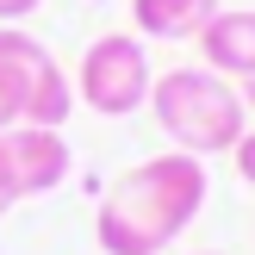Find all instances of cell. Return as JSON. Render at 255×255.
Listing matches in <instances>:
<instances>
[{"label": "cell", "mask_w": 255, "mask_h": 255, "mask_svg": "<svg viewBox=\"0 0 255 255\" xmlns=\"http://www.w3.org/2000/svg\"><path fill=\"white\" fill-rule=\"evenodd\" d=\"M206 162L187 149H162L125 168L94 212V243L106 255H162L206 212Z\"/></svg>", "instance_id": "cell-1"}, {"label": "cell", "mask_w": 255, "mask_h": 255, "mask_svg": "<svg viewBox=\"0 0 255 255\" xmlns=\"http://www.w3.org/2000/svg\"><path fill=\"white\" fill-rule=\"evenodd\" d=\"M149 112H156L162 137H168L174 149H187V156H199V162L237 149V137L249 131V106H243V94H237V81L212 75L206 62H199V69L156 75Z\"/></svg>", "instance_id": "cell-2"}, {"label": "cell", "mask_w": 255, "mask_h": 255, "mask_svg": "<svg viewBox=\"0 0 255 255\" xmlns=\"http://www.w3.org/2000/svg\"><path fill=\"white\" fill-rule=\"evenodd\" d=\"M0 100L19 125H62L75 112V81L25 25H0Z\"/></svg>", "instance_id": "cell-3"}, {"label": "cell", "mask_w": 255, "mask_h": 255, "mask_svg": "<svg viewBox=\"0 0 255 255\" xmlns=\"http://www.w3.org/2000/svg\"><path fill=\"white\" fill-rule=\"evenodd\" d=\"M149 87H156V69L143 37L131 31H100L75 62V100L100 119H131L137 106H149Z\"/></svg>", "instance_id": "cell-4"}, {"label": "cell", "mask_w": 255, "mask_h": 255, "mask_svg": "<svg viewBox=\"0 0 255 255\" xmlns=\"http://www.w3.org/2000/svg\"><path fill=\"white\" fill-rule=\"evenodd\" d=\"M0 149H6V168H12L19 199L56 193V187L69 181V168H75L62 125H12V131H0Z\"/></svg>", "instance_id": "cell-5"}, {"label": "cell", "mask_w": 255, "mask_h": 255, "mask_svg": "<svg viewBox=\"0 0 255 255\" xmlns=\"http://www.w3.org/2000/svg\"><path fill=\"white\" fill-rule=\"evenodd\" d=\"M199 56H206L212 75H224V81H249L255 75V6H231V12H212V25L193 37Z\"/></svg>", "instance_id": "cell-6"}, {"label": "cell", "mask_w": 255, "mask_h": 255, "mask_svg": "<svg viewBox=\"0 0 255 255\" xmlns=\"http://www.w3.org/2000/svg\"><path fill=\"white\" fill-rule=\"evenodd\" d=\"M212 12H218V0H131L137 31L156 44H193L212 25Z\"/></svg>", "instance_id": "cell-7"}, {"label": "cell", "mask_w": 255, "mask_h": 255, "mask_svg": "<svg viewBox=\"0 0 255 255\" xmlns=\"http://www.w3.org/2000/svg\"><path fill=\"white\" fill-rule=\"evenodd\" d=\"M231 162H237V174H243V181L255 187V125H249L243 137H237V149H231Z\"/></svg>", "instance_id": "cell-8"}, {"label": "cell", "mask_w": 255, "mask_h": 255, "mask_svg": "<svg viewBox=\"0 0 255 255\" xmlns=\"http://www.w3.org/2000/svg\"><path fill=\"white\" fill-rule=\"evenodd\" d=\"M19 206V187H12V168H6V149H0V218Z\"/></svg>", "instance_id": "cell-9"}, {"label": "cell", "mask_w": 255, "mask_h": 255, "mask_svg": "<svg viewBox=\"0 0 255 255\" xmlns=\"http://www.w3.org/2000/svg\"><path fill=\"white\" fill-rule=\"evenodd\" d=\"M37 6H44V0H0V25H19V19H31Z\"/></svg>", "instance_id": "cell-10"}, {"label": "cell", "mask_w": 255, "mask_h": 255, "mask_svg": "<svg viewBox=\"0 0 255 255\" xmlns=\"http://www.w3.org/2000/svg\"><path fill=\"white\" fill-rule=\"evenodd\" d=\"M237 94H243V106L255 112V75H249V81H237Z\"/></svg>", "instance_id": "cell-11"}, {"label": "cell", "mask_w": 255, "mask_h": 255, "mask_svg": "<svg viewBox=\"0 0 255 255\" xmlns=\"http://www.w3.org/2000/svg\"><path fill=\"white\" fill-rule=\"evenodd\" d=\"M12 125H19V119H12V112H6V100H0V131H12Z\"/></svg>", "instance_id": "cell-12"}]
</instances>
